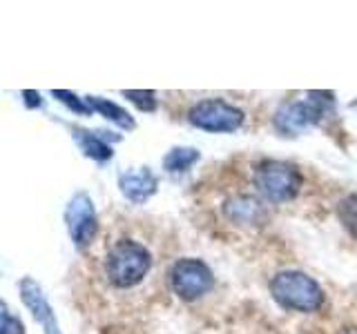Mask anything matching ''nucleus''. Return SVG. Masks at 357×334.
<instances>
[{"mask_svg": "<svg viewBox=\"0 0 357 334\" xmlns=\"http://www.w3.org/2000/svg\"><path fill=\"white\" fill-rule=\"evenodd\" d=\"M123 192H126L132 200H145L156 187V178L150 172H141V174H128L121 181Z\"/></svg>", "mask_w": 357, "mask_h": 334, "instance_id": "nucleus-8", "label": "nucleus"}, {"mask_svg": "<svg viewBox=\"0 0 357 334\" xmlns=\"http://www.w3.org/2000/svg\"><path fill=\"white\" fill-rule=\"evenodd\" d=\"M154 267L152 250L134 237H114L98 256V274L114 292H132Z\"/></svg>", "mask_w": 357, "mask_h": 334, "instance_id": "nucleus-1", "label": "nucleus"}, {"mask_svg": "<svg viewBox=\"0 0 357 334\" xmlns=\"http://www.w3.org/2000/svg\"><path fill=\"white\" fill-rule=\"evenodd\" d=\"M223 214H226L232 223H239V225H264L268 221V209L264 205L261 198L250 196V194H237L230 196L226 203H223Z\"/></svg>", "mask_w": 357, "mask_h": 334, "instance_id": "nucleus-7", "label": "nucleus"}, {"mask_svg": "<svg viewBox=\"0 0 357 334\" xmlns=\"http://www.w3.org/2000/svg\"><path fill=\"white\" fill-rule=\"evenodd\" d=\"M337 216L342 221V225L353 239H357V194H349L340 200L337 205Z\"/></svg>", "mask_w": 357, "mask_h": 334, "instance_id": "nucleus-10", "label": "nucleus"}, {"mask_svg": "<svg viewBox=\"0 0 357 334\" xmlns=\"http://www.w3.org/2000/svg\"><path fill=\"white\" fill-rule=\"evenodd\" d=\"M126 96L132 98V100H137V103L141 105V109H150L152 111L156 107V98H154L152 92H126Z\"/></svg>", "mask_w": 357, "mask_h": 334, "instance_id": "nucleus-12", "label": "nucleus"}, {"mask_svg": "<svg viewBox=\"0 0 357 334\" xmlns=\"http://www.w3.org/2000/svg\"><path fill=\"white\" fill-rule=\"evenodd\" d=\"M170 283L183 301H197L215 287V274L201 259H181L172 267Z\"/></svg>", "mask_w": 357, "mask_h": 334, "instance_id": "nucleus-6", "label": "nucleus"}, {"mask_svg": "<svg viewBox=\"0 0 357 334\" xmlns=\"http://www.w3.org/2000/svg\"><path fill=\"white\" fill-rule=\"evenodd\" d=\"M96 107L98 109H103L105 114L109 116V118H114V120H119L121 125H126V127H132L134 122H132V118H128V114L123 109H119L116 105H109V103H103V100H96Z\"/></svg>", "mask_w": 357, "mask_h": 334, "instance_id": "nucleus-11", "label": "nucleus"}, {"mask_svg": "<svg viewBox=\"0 0 357 334\" xmlns=\"http://www.w3.org/2000/svg\"><path fill=\"white\" fill-rule=\"evenodd\" d=\"M271 294L284 310L317 312L324 305V289L312 276L299 270H284L273 276Z\"/></svg>", "mask_w": 357, "mask_h": 334, "instance_id": "nucleus-2", "label": "nucleus"}, {"mask_svg": "<svg viewBox=\"0 0 357 334\" xmlns=\"http://www.w3.org/2000/svg\"><path fill=\"white\" fill-rule=\"evenodd\" d=\"M201 154L195 148H174L163 159L167 172H188L195 163H199Z\"/></svg>", "mask_w": 357, "mask_h": 334, "instance_id": "nucleus-9", "label": "nucleus"}, {"mask_svg": "<svg viewBox=\"0 0 357 334\" xmlns=\"http://www.w3.org/2000/svg\"><path fill=\"white\" fill-rule=\"evenodd\" d=\"M252 181L257 192L268 203H288L299 194L301 185H304V176L293 163L264 159L255 165Z\"/></svg>", "mask_w": 357, "mask_h": 334, "instance_id": "nucleus-3", "label": "nucleus"}, {"mask_svg": "<svg viewBox=\"0 0 357 334\" xmlns=\"http://www.w3.org/2000/svg\"><path fill=\"white\" fill-rule=\"evenodd\" d=\"M333 94L326 92H310L306 100H293V103H284L277 109L273 118L277 132L284 136H295L304 129L317 125V122L326 116V107L333 105Z\"/></svg>", "mask_w": 357, "mask_h": 334, "instance_id": "nucleus-4", "label": "nucleus"}, {"mask_svg": "<svg viewBox=\"0 0 357 334\" xmlns=\"http://www.w3.org/2000/svg\"><path fill=\"white\" fill-rule=\"evenodd\" d=\"M188 120L197 129L212 134H230L243 125V111L237 105H230L223 98H206L188 111Z\"/></svg>", "mask_w": 357, "mask_h": 334, "instance_id": "nucleus-5", "label": "nucleus"}]
</instances>
